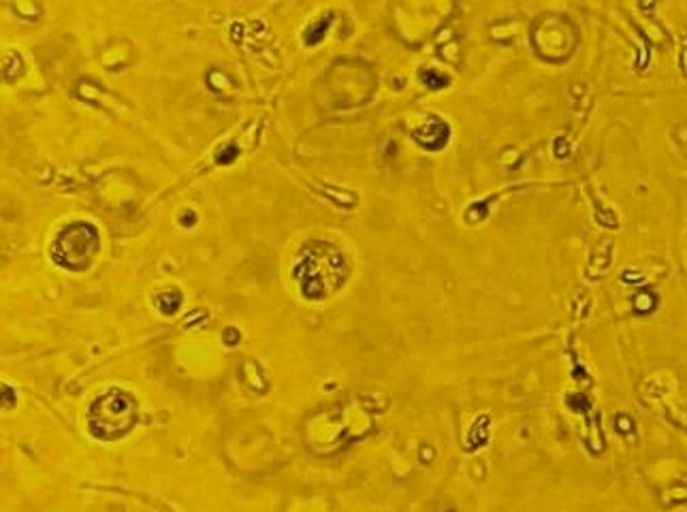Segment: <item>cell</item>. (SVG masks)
<instances>
[{
	"label": "cell",
	"instance_id": "4",
	"mask_svg": "<svg viewBox=\"0 0 687 512\" xmlns=\"http://www.w3.org/2000/svg\"><path fill=\"white\" fill-rule=\"evenodd\" d=\"M180 301H182V297L178 295V292H162V295L158 297L160 310L164 314H173L180 307Z\"/></svg>",
	"mask_w": 687,
	"mask_h": 512
},
{
	"label": "cell",
	"instance_id": "3",
	"mask_svg": "<svg viewBox=\"0 0 687 512\" xmlns=\"http://www.w3.org/2000/svg\"><path fill=\"white\" fill-rule=\"evenodd\" d=\"M101 248V237L90 222H70L60 229L52 243V258L58 267L73 274L90 269V265Z\"/></svg>",
	"mask_w": 687,
	"mask_h": 512
},
{
	"label": "cell",
	"instance_id": "2",
	"mask_svg": "<svg viewBox=\"0 0 687 512\" xmlns=\"http://www.w3.org/2000/svg\"><path fill=\"white\" fill-rule=\"evenodd\" d=\"M137 423V401L122 388L98 395L88 410V429L103 442L122 440Z\"/></svg>",
	"mask_w": 687,
	"mask_h": 512
},
{
	"label": "cell",
	"instance_id": "1",
	"mask_svg": "<svg viewBox=\"0 0 687 512\" xmlns=\"http://www.w3.org/2000/svg\"><path fill=\"white\" fill-rule=\"evenodd\" d=\"M292 278L308 299H323L344 282L346 269L341 256L331 246L314 243L301 252L297 265L292 267Z\"/></svg>",
	"mask_w": 687,
	"mask_h": 512
}]
</instances>
